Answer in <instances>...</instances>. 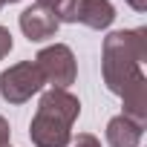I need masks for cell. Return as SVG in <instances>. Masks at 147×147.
Wrapping results in <instances>:
<instances>
[{
  "mask_svg": "<svg viewBox=\"0 0 147 147\" xmlns=\"http://www.w3.org/2000/svg\"><path fill=\"white\" fill-rule=\"evenodd\" d=\"M0 9H3V0H0Z\"/></svg>",
  "mask_w": 147,
  "mask_h": 147,
  "instance_id": "15",
  "label": "cell"
},
{
  "mask_svg": "<svg viewBox=\"0 0 147 147\" xmlns=\"http://www.w3.org/2000/svg\"><path fill=\"white\" fill-rule=\"evenodd\" d=\"M66 147H101V141L92 133H78V138H69Z\"/></svg>",
  "mask_w": 147,
  "mask_h": 147,
  "instance_id": "9",
  "label": "cell"
},
{
  "mask_svg": "<svg viewBox=\"0 0 147 147\" xmlns=\"http://www.w3.org/2000/svg\"><path fill=\"white\" fill-rule=\"evenodd\" d=\"M18 23H20V32H23L32 43H40V40L52 38V35L58 32V26H61L58 15H55L52 9L40 6V3H32L29 9H23L20 18H18Z\"/></svg>",
  "mask_w": 147,
  "mask_h": 147,
  "instance_id": "6",
  "label": "cell"
},
{
  "mask_svg": "<svg viewBox=\"0 0 147 147\" xmlns=\"http://www.w3.org/2000/svg\"><path fill=\"white\" fill-rule=\"evenodd\" d=\"M144 136V127L130 121L127 115H115L107 121V141L110 147H138Z\"/></svg>",
  "mask_w": 147,
  "mask_h": 147,
  "instance_id": "8",
  "label": "cell"
},
{
  "mask_svg": "<svg viewBox=\"0 0 147 147\" xmlns=\"http://www.w3.org/2000/svg\"><path fill=\"white\" fill-rule=\"evenodd\" d=\"M43 90V75L35 61H20L0 72V95L9 104H23Z\"/></svg>",
  "mask_w": 147,
  "mask_h": 147,
  "instance_id": "4",
  "label": "cell"
},
{
  "mask_svg": "<svg viewBox=\"0 0 147 147\" xmlns=\"http://www.w3.org/2000/svg\"><path fill=\"white\" fill-rule=\"evenodd\" d=\"M6 147H9V144H6Z\"/></svg>",
  "mask_w": 147,
  "mask_h": 147,
  "instance_id": "16",
  "label": "cell"
},
{
  "mask_svg": "<svg viewBox=\"0 0 147 147\" xmlns=\"http://www.w3.org/2000/svg\"><path fill=\"white\" fill-rule=\"evenodd\" d=\"M81 115V101L69 90H46L29 124V138L35 147H66L72 138V124Z\"/></svg>",
  "mask_w": 147,
  "mask_h": 147,
  "instance_id": "2",
  "label": "cell"
},
{
  "mask_svg": "<svg viewBox=\"0 0 147 147\" xmlns=\"http://www.w3.org/2000/svg\"><path fill=\"white\" fill-rule=\"evenodd\" d=\"M9 52H12V32L6 26H0V61H3Z\"/></svg>",
  "mask_w": 147,
  "mask_h": 147,
  "instance_id": "10",
  "label": "cell"
},
{
  "mask_svg": "<svg viewBox=\"0 0 147 147\" xmlns=\"http://www.w3.org/2000/svg\"><path fill=\"white\" fill-rule=\"evenodd\" d=\"M35 66L40 69L43 84H52L55 90H66L69 84H75V78H78L75 55H72V49H69L66 43L43 46V49L35 55Z\"/></svg>",
  "mask_w": 147,
  "mask_h": 147,
  "instance_id": "3",
  "label": "cell"
},
{
  "mask_svg": "<svg viewBox=\"0 0 147 147\" xmlns=\"http://www.w3.org/2000/svg\"><path fill=\"white\" fill-rule=\"evenodd\" d=\"M121 104H124V113L121 115H127L130 121H136V124H147V78L144 75H138L121 95Z\"/></svg>",
  "mask_w": 147,
  "mask_h": 147,
  "instance_id": "7",
  "label": "cell"
},
{
  "mask_svg": "<svg viewBox=\"0 0 147 147\" xmlns=\"http://www.w3.org/2000/svg\"><path fill=\"white\" fill-rule=\"evenodd\" d=\"M38 3H40V6H46V9H52V12L58 15V9L66 3V0H38Z\"/></svg>",
  "mask_w": 147,
  "mask_h": 147,
  "instance_id": "12",
  "label": "cell"
},
{
  "mask_svg": "<svg viewBox=\"0 0 147 147\" xmlns=\"http://www.w3.org/2000/svg\"><path fill=\"white\" fill-rule=\"evenodd\" d=\"M147 61V29H118L104 38L101 46V75L113 95H121L141 72Z\"/></svg>",
  "mask_w": 147,
  "mask_h": 147,
  "instance_id": "1",
  "label": "cell"
},
{
  "mask_svg": "<svg viewBox=\"0 0 147 147\" xmlns=\"http://www.w3.org/2000/svg\"><path fill=\"white\" fill-rule=\"evenodd\" d=\"M127 3H130L136 12H144V9H147V0H127Z\"/></svg>",
  "mask_w": 147,
  "mask_h": 147,
  "instance_id": "13",
  "label": "cell"
},
{
  "mask_svg": "<svg viewBox=\"0 0 147 147\" xmlns=\"http://www.w3.org/2000/svg\"><path fill=\"white\" fill-rule=\"evenodd\" d=\"M9 138H12V127H9V121L3 115H0V147H6Z\"/></svg>",
  "mask_w": 147,
  "mask_h": 147,
  "instance_id": "11",
  "label": "cell"
},
{
  "mask_svg": "<svg viewBox=\"0 0 147 147\" xmlns=\"http://www.w3.org/2000/svg\"><path fill=\"white\" fill-rule=\"evenodd\" d=\"M61 23H84L90 29H110L115 20V9L110 0H66L58 9Z\"/></svg>",
  "mask_w": 147,
  "mask_h": 147,
  "instance_id": "5",
  "label": "cell"
},
{
  "mask_svg": "<svg viewBox=\"0 0 147 147\" xmlns=\"http://www.w3.org/2000/svg\"><path fill=\"white\" fill-rule=\"evenodd\" d=\"M3 3H20V0H3Z\"/></svg>",
  "mask_w": 147,
  "mask_h": 147,
  "instance_id": "14",
  "label": "cell"
}]
</instances>
